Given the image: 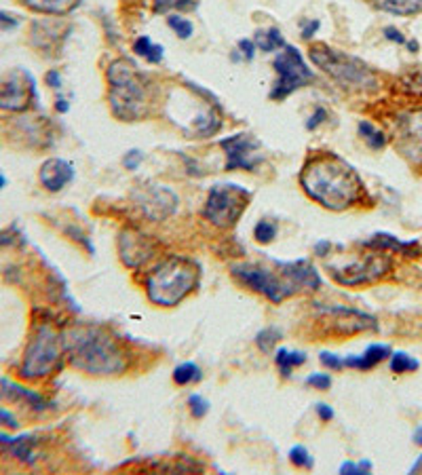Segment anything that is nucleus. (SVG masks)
<instances>
[{
	"instance_id": "nucleus-1",
	"label": "nucleus",
	"mask_w": 422,
	"mask_h": 475,
	"mask_svg": "<svg viewBox=\"0 0 422 475\" xmlns=\"http://www.w3.org/2000/svg\"><path fill=\"white\" fill-rule=\"evenodd\" d=\"M300 186L308 199L332 212L355 207L365 194L359 174L334 152L312 155L304 163Z\"/></svg>"
},
{
	"instance_id": "nucleus-2",
	"label": "nucleus",
	"mask_w": 422,
	"mask_h": 475,
	"mask_svg": "<svg viewBox=\"0 0 422 475\" xmlns=\"http://www.w3.org/2000/svg\"><path fill=\"white\" fill-rule=\"evenodd\" d=\"M233 277L239 279L251 292L262 294L275 304L288 296L315 292L321 286L319 273L306 260L275 262V268L262 264H237L233 266Z\"/></svg>"
},
{
	"instance_id": "nucleus-3",
	"label": "nucleus",
	"mask_w": 422,
	"mask_h": 475,
	"mask_svg": "<svg viewBox=\"0 0 422 475\" xmlns=\"http://www.w3.org/2000/svg\"><path fill=\"white\" fill-rule=\"evenodd\" d=\"M65 355L70 363L93 376H115L127 367L125 351L106 330L97 325H76L65 338Z\"/></svg>"
},
{
	"instance_id": "nucleus-4",
	"label": "nucleus",
	"mask_w": 422,
	"mask_h": 475,
	"mask_svg": "<svg viewBox=\"0 0 422 475\" xmlns=\"http://www.w3.org/2000/svg\"><path fill=\"white\" fill-rule=\"evenodd\" d=\"M108 102L110 110L119 120L144 119L150 113V80L137 72L127 60H117L108 66Z\"/></svg>"
},
{
	"instance_id": "nucleus-5",
	"label": "nucleus",
	"mask_w": 422,
	"mask_h": 475,
	"mask_svg": "<svg viewBox=\"0 0 422 475\" xmlns=\"http://www.w3.org/2000/svg\"><path fill=\"white\" fill-rule=\"evenodd\" d=\"M199 286V266L184 256L159 262L146 277V294L159 306H176Z\"/></svg>"
},
{
	"instance_id": "nucleus-6",
	"label": "nucleus",
	"mask_w": 422,
	"mask_h": 475,
	"mask_svg": "<svg viewBox=\"0 0 422 475\" xmlns=\"http://www.w3.org/2000/svg\"><path fill=\"white\" fill-rule=\"evenodd\" d=\"M315 66H319L325 74H329L340 87L357 93H369L380 87L378 74L362 60L332 49L327 45H315L308 51Z\"/></svg>"
},
{
	"instance_id": "nucleus-7",
	"label": "nucleus",
	"mask_w": 422,
	"mask_h": 475,
	"mask_svg": "<svg viewBox=\"0 0 422 475\" xmlns=\"http://www.w3.org/2000/svg\"><path fill=\"white\" fill-rule=\"evenodd\" d=\"M63 355H65V343L60 332L49 323H41L23 351L19 376L26 380L47 378L49 374L60 370Z\"/></svg>"
},
{
	"instance_id": "nucleus-8",
	"label": "nucleus",
	"mask_w": 422,
	"mask_h": 475,
	"mask_svg": "<svg viewBox=\"0 0 422 475\" xmlns=\"http://www.w3.org/2000/svg\"><path fill=\"white\" fill-rule=\"evenodd\" d=\"M249 190H245L237 184H218L209 190L203 216L220 229H231L237 224L243 212L249 205Z\"/></svg>"
},
{
	"instance_id": "nucleus-9",
	"label": "nucleus",
	"mask_w": 422,
	"mask_h": 475,
	"mask_svg": "<svg viewBox=\"0 0 422 475\" xmlns=\"http://www.w3.org/2000/svg\"><path fill=\"white\" fill-rule=\"evenodd\" d=\"M391 129L397 152L414 167H422V104L397 110L391 120Z\"/></svg>"
},
{
	"instance_id": "nucleus-10",
	"label": "nucleus",
	"mask_w": 422,
	"mask_h": 475,
	"mask_svg": "<svg viewBox=\"0 0 422 475\" xmlns=\"http://www.w3.org/2000/svg\"><path fill=\"white\" fill-rule=\"evenodd\" d=\"M273 68L277 72V80L270 89V100L281 102L294 91L302 89L312 80V70L304 61L302 53L296 47H283V51L275 58Z\"/></svg>"
},
{
	"instance_id": "nucleus-11",
	"label": "nucleus",
	"mask_w": 422,
	"mask_h": 475,
	"mask_svg": "<svg viewBox=\"0 0 422 475\" xmlns=\"http://www.w3.org/2000/svg\"><path fill=\"white\" fill-rule=\"evenodd\" d=\"M393 268V260L382 251H369L363 254L359 260H353L344 266H329V275L336 279V283L347 288H359L371 286L380 279H384Z\"/></svg>"
},
{
	"instance_id": "nucleus-12",
	"label": "nucleus",
	"mask_w": 422,
	"mask_h": 475,
	"mask_svg": "<svg viewBox=\"0 0 422 475\" xmlns=\"http://www.w3.org/2000/svg\"><path fill=\"white\" fill-rule=\"evenodd\" d=\"M317 325L325 336L334 338H351L363 332H374L378 330L376 317L357 310V308H347V306H329L323 310V315L317 319Z\"/></svg>"
},
{
	"instance_id": "nucleus-13",
	"label": "nucleus",
	"mask_w": 422,
	"mask_h": 475,
	"mask_svg": "<svg viewBox=\"0 0 422 475\" xmlns=\"http://www.w3.org/2000/svg\"><path fill=\"white\" fill-rule=\"evenodd\" d=\"M36 100V83L30 72L17 68L0 76V108L9 113H23Z\"/></svg>"
},
{
	"instance_id": "nucleus-14",
	"label": "nucleus",
	"mask_w": 422,
	"mask_h": 475,
	"mask_svg": "<svg viewBox=\"0 0 422 475\" xmlns=\"http://www.w3.org/2000/svg\"><path fill=\"white\" fill-rule=\"evenodd\" d=\"M224 155H226V172H235V169H245V172H253L255 165L262 161V152H260V144L251 133H235L228 135L220 142Z\"/></svg>"
},
{
	"instance_id": "nucleus-15",
	"label": "nucleus",
	"mask_w": 422,
	"mask_h": 475,
	"mask_svg": "<svg viewBox=\"0 0 422 475\" xmlns=\"http://www.w3.org/2000/svg\"><path fill=\"white\" fill-rule=\"evenodd\" d=\"M135 201L137 207L148 216L150 220H165L172 216L178 207V197L165 186L152 184V186H142L135 190Z\"/></svg>"
},
{
	"instance_id": "nucleus-16",
	"label": "nucleus",
	"mask_w": 422,
	"mask_h": 475,
	"mask_svg": "<svg viewBox=\"0 0 422 475\" xmlns=\"http://www.w3.org/2000/svg\"><path fill=\"white\" fill-rule=\"evenodd\" d=\"M121 260L129 268L144 266L154 256V243L142 233H121Z\"/></svg>"
},
{
	"instance_id": "nucleus-17",
	"label": "nucleus",
	"mask_w": 422,
	"mask_h": 475,
	"mask_svg": "<svg viewBox=\"0 0 422 475\" xmlns=\"http://www.w3.org/2000/svg\"><path fill=\"white\" fill-rule=\"evenodd\" d=\"M0 400L2 402H9V404H17V406H26L34 412H45L51 408V404L36 391L32 389H26L13 380H6V378H0Z\"/></svg>"
},
{
	"instance_id": "nucleus-18",
	"label": "nucleus",
	"mask_w": 422,
	"mask_h": 475,
	"mask_svg": "<svg viewBox=\"0 0 422 475\" xmlns=\"http://www.w3.org/2000/svg\"><path fill=\"white\" fill-rule=\"evenodd\" d=\"M38 179L45 190L49 192H60L72 179H74V165L68 163L65 159H49L43 163Z\"/></svg>"
},
{
	"instance_id": "nucleus-19",
	"label": "nucleus",
	"mask_w": 422,
	"mask_h": 475,
	"mask_svg": "<svg viewBox=\"0 0 422 475\" xmlns=\"http://www.w3.org/2000/svg\"><path fill=\"white\" fill-rule=\"evenodd\" d=\"M363 245L371 247V249H378V251H395V254H401L406 258H418V256H422V247L416 239L401 241V239H397L395 235H389V233H376L374 237L367 239Z\"/></svg>"
},
{
	"instance_id": "nucleus-20",
	"label": "nucleus",
	"mask_w": 422,
	"mask_h": 475,
	"mask_svg": "<svg viewBox=\"0 0 422 475\" xmlns=\"http://www.w3.org/2000/svg\"><path fill=\"white\" fill-rule=\"evenodd\" d=\"M0 446H2L11 456H15L19 463H23V465H34V463H36V452H34L36 439H34L32 435L9 437V435L0 433Z\"/></svg>"
},
{
	"instance_id": "nucleus-21",
	"label": "nucleus",
	"mask_w": 422,
	"mask_h": 475,
	"mask_svg": "<svg viewBox=\"0 0 422 475\" xmlns=\"http://www.w3.org/2000/svg\"><path fill=\"white\" fill-rule=\"evenodd\" d=\"M391 347L389 345H369L362 355H351L344 359V365L359 370V372H367L371 367H376L378 363H382L384 359L391 357Z\"/></svg>"
},
{
	"instance_id": "nucleus-22",
	"label": "nucleus",
	"mask_w": 422,
	"mask_h": 475,
	"mask_svg": "<svg viewBox=\"0 0 422 475\" xmlns=\"http://www.w3.org/2000/svg\"><path fill=\"white\" fill-rule=\"evenodd\" d=\"M30 11L34 13H43V15H68L70 11H74L83 0H21Z\"/></svg>"
},
{
	"instance_id": "nucleus-23",
	"label": "nucleus",
	"mask_w": 422,
	"mask_h": 475,
	"mask_svg": "<svg viewBox=\"0 0 422 475\" xmlns=\"http://www.w3.org/2000/svg\"><path fill=\"white\" fill-rule=\"evenodd\" d=\"M376 9L391 13V15H418L422 13V0H369Z\"/></svg>"
},
{
	"instance_id": "nucleus-24",
	"label": "nucleus",
	"mask_w": 422,
	"mask_h": 475,
	"mask_svg": "<svg viewBox=\"0 0 422 475\" xmlns=\"http://www.w3.org/2000/svg\"><path fill=\"white\" fill-rule=\"evenodd\" d=\"M255 47L264 53H273L277 49H283L285 47V41H283V34L279 28H270V30H260L255 32V38H253Z\"/></svg>"
},
{
	"instance_id": "nucleus-25",
	"label": "nucleus",
	"mask_w": 422,
	"mask_h": 475,
	"mask_svg": "<svg viewBox=\"0 0 422 475\" xmlns=\"http://www.w3.org/2000/svg\"><path fill=\"white\" fill-rule=\"evenodd\" d=\"M357 131H359V135L365 140V144H367L371 150H382V148L386 146V142H389L386 133L380 131V129H378L376 125H371L369 120H359Z\"/></svg>"
},
{
	"instance_id": "nucleus-26",
	"label": "nucleus",
	"mask_w": 422,
	"mask_h": 475,
	"mask_svg": "<svg viewBox=\"0 0 422 475\" xmlns=\"http://www.w3.org/2000/svg\"><path fill=\"white\" fill-rule=\"evenodd\" d=\"M133 51H135V56L144 58L148 63H161L163 61V47L154 45L150 41V36H139L133 43Z\"/></svg>"
},
{
	"instance_id": "nucleus-27",
	"label": "nucleus",
	"mask_w": 422,
	"mask_h": 475,
	"mask_svg": "<svg viewBox=\"0 0 422 475\" xmlns=\"http://www.w3.org/2000/svg\"><path fill=\"white\" fill-rule=\"evenodd\" d=\"M275 361H277V365H279V370H281L283 378H290V374H292V370H294V367H300V365L306 363V355L300 353V351L279 349V351L275 353Z\"/></svg>"
},
{
	"instance_id": "nucleus-28",
	"label": "nucleus",
	"mask_w": 422,
	"mask_h": 475,
	"mask_svg": "<svg viewBox=\"0 0 422 475\" xmlns=\"http://www.w3.org/2000/svg\"><path fill=\"white\" fill-rule=\"evenodd\" d=\"M203 378V374H201V367L196 365V363H192V361H184L180 363L176 370H174V380H176V385H192V382H199Z\"/></svg>"
},
{
	"instance_id": "nucleus-29",
	"label": "nucleus",
	"mask_w": 422,
	"mask_h": 475,
	"mask_svg": "<svg viewBox=\"0 0 422 475\" xmlns=\"http://www.w3.org/2000/svg\"><path fill=\"white\" fill-rule=\"evenodd\" d=\"M389 367H391L393 374H408V372H416L421 367V363H418V359H414L412 355H408L403 351H397V353H391Z\"/></svg>"
},
{
	"instance_id": "nucleus-30",
	"label": "nucleus",
	"mask_w": 422,
	"mask_h": 475,
	"mask_svg": "<svg viewBox=\"0 0 422 475\" xmlns=\"http://www.w3.org/2000/svg\"><path fill=\"white\" fill-rule=\"evenodd\" d=\"M154 13H180V11H192L196 6L194 0H152Z\"/></svg>"
},
{
	"instance_id": "nucleus-31",
	"label": "nucleus",
	"mask_w": 422,
	"mask_h": 475,
	"mask_svg": "<svg viewBox=\"0 0 422 475\" xmlns=\"http://www.w3.org/2000/svg\"><path fill=\"white\" fill-rule=\"evenodd\" d=\"M401 87L408 93L421 95L422 98V66H414L412 70H408L401 78Z\"/></svg>"
},
{
	"instance_id": "nucleus-32",
	"label": "nucleus",
	"mask_w": 422,
	"mask_h": 475,
	"mask_svg": "<svg viewBox=\"0 0 422 475\" xmlns=\"http://www.w3.org/2000/svg\"><path fill=\"white\" fill-rule=\"evenodd\" d=\"M167 26L178 34V38L181 41H186V38H190L192 36V32H194V28H192V21L190 19H186V17H181L178 13H172L169 17H167Z\"/></svg>"
},
{
	"instance_id": "nucleus-33",
	"label": "nucleus",
	"mask_w": 422,
	"mask_h": 475,
	"mask_svg": "<svg viewBox=\"0 0 422 475\" xmlns=\"http://www.w3.org/2000/svg\"><path fill=\"white\" fill-rule=\"evenodd\" d=\"M253 237H255L258 243H262V245L273 243L275 237H277V224L270 222V220H260V222L255 224V229H253Z\"/></svg>"
},
{
	"instance_id": "nucleus-34",
	"label": "nucleus",
	"mask_w": 422,
	"mask_h": 475,
	"mask_svg": "<svg viewBox=\"0 0 422 475\" xmlns=\"http://www.w3.org/2000/svg\"><path fill=\"white\" fill-rule=\"evenodd\" d=\"M279 338H281V332H279V330H275V328H266V330L258 332V336H255V345H258L264 353H270L273 347H275V343H277Z\"/></svg>"
},
{
	"instance_id": "nucleus-35",
	"label": "nucleus",
	"mask_w": 422,
	"mask_h": 475,
	"mask_svg": "<svg viewBox=\"0 0 422 475\" xmlns=\"http://www.w3.org/2000/svg\"><path fill=\"white\" fill-rule=\"evenodd\" d=\"M290 461H292V465H296L300 469H312L315 467V461L304 446H294L290 450Z\"/></svg>"
},
{
	"instance_id": "nucleus-36",
	"label": "nucleus",
	"mask_w": 422,
	"mask_h": 475,
	"mask_svg": "<svg viewBox=\"0 0 422 475\" xmlns=\"http://www.w3.org/2000/svg\"><path fill=\"white\" fill-rule=\"evenodd\" d=\"M371 471V463L369 461H359V463H353V461H347L340 465V474L344 475H367Z\"/></svg>"
},
{
	"instance_id": "nucleus-37",
	"label": "nucleus",
	"mask_w": 422,
	"mask_h": 475,
	"mask_svg": "<svg viewBox=\"0 0 422 475\" xmlns=\"http://www.w3.org/2000/svg\"><path fill=\"white\" fill-rule=\"evenodd\" d=\"M188 408H190V414L194 416V418H203L209 412V402L194 393V395L188 397Z\"/></svg>"
},
{
	"instance_id": "nucleus-38",
	"label": "nucleus",
	"mask_w": 422,
	"mask_h": 475,
	"mask_svg": "<svg viewBox=\"0 0 422 475\" xmlns=\"http://www.w3.org/2000/svg\"><path fill=\"white\" fill-rule=\"evenodd\" d=\"M304 382H306L308 387H312V389H319V391H327V389L332 387V378H329L327 374H323V372H315V374L306 376Z\"/></svg>"
},
{
	"instance_id": "nucleus-39",
	"label": "nucleus",
	"mask_w": 422,
	"mask_h": 475,
	"mask_svg": "<svg viewBox=\"0 0 422 475\" xmlns=\"http://www.w3.org/2000/svg\"><path fill=\"white\" fill-rule=\"evenodd\" d=\"M142 159H144V155H142V150H129L125 157H122V165L129 169V172H135L137 167H139V163H142Z\"/></svg>"
},
{
	"instance_id": "nucleus-40",
	"label": "nucleus",
	"mask_w": 422,
	"mask_h": 475,
	"mask_svg": "<svg viewBox=\"0 0 422 475\" xmlns=\"http://www.w3.org/2000/svg\"><path fill=\"white\" fill-rule=\"evenodd\" d=\"M319 361H321L327 370H342V367H344V359H340V357L334 355V353H321Z\"/></svg>"
},
{
	"instance_id": "nucleus-41",
	"label": "nucleus",
	"mask_w": 422,
	"mask_h": 475,
	"mask_svg": "<svg viewBox=\"0 0 422 475\" xmlns=\"http://www.w3.org/2000/svg\"><path fill=\"white\" fill-rule=\"evenodd\" d=\"M382 34H384L386 41H391V43H395V45H406V43H408V38L403 36V32L397 30V28H393V26H386V28L382 30Z\"/></svg>"
},
{
	"instance_id": "nucleus-42",
	"label": "nucleus",
	"mask_w": 422,
	"mask_h": 475,
	"mask_svg": "<svg viewBox=\"0 0 422 475\" xmlns=\"http://www.w3.org/2000/svg\"><path fill=\"white\" fill-rule=\"evenodd\" d=\"M0 427H4V429H11V431L19 429L17 416L13 414L11 410H6V408H0Z\"/></svg>"
},
{
	"instance_id": "nucleus-43",
	"label": "nucleus",
	"mask_w": 422,
	"mask_h": 475,
	"mask_svg": "<svg viewBox=\"0 0 422 475\" xmlns=\"http://www.w3.org/2000/svg\"><path fill=\"white\" fill-rule=\"evenodd\" d=\"M325 117H327V113H325V108H317L312 115H310V119L306 120V129L308 131H315L323 120H325Z\"/></svg>"
},
{
	"instance_id": "nucleus-44",
	"label": "nucleus",
	"mask_w": 422,
	"mask_h": 475,
	"mask_svg": "<svg viewBox=\"0 0 422 475\" xmlns=\"http://www.w3.org/2000/svg\"><path fill=\"white\" fill-rule=\"evenodd\" d=\"M239 49L243 51V56H245V60L251 61L253 60V56H255V43L253 41H249V38H243V41H239Z\"/></svg>"
},
{
	"instance_id": "nucleus-45",
	"label": "nucleus",
	"mask_w": 422,
	"mask_h": 475,
	"mask_svg": "<svg viewBox=\"0 0 422 475\" xmlns=\"http://www.w3.org/2000/svg\"><path fill=\"white\" fill-rule=\"evenodd\" d=\"M319 28H321L319 19H310V21H306V24L302 26V38H310Z\"/></svg>"
},
{
	"instance_id": "nucleus-46",
	"label": "nucleus",
	"mask_w": 422,
	"mask_h": 475,
	"mask_svg": "<svg viewBox=\"0 0 422 475\" xmlns=\"http://www.w3.org/2000/svg\"><path fill=\"white\" fill-rule=\"evenodd\" d=\"M315 408H317V414H319V418H321L323 422H329V420L334 418V410H332V406H327V404H317Z\"/></svg>"
},
{
	"instance_id": "nucleus-47",
	"label": "nucleus",
	"mask_w": 422,
	"mask_h": 475,
	"mask_svg": "<svg viewBox=\"0 0 422 475\" xmlns=\"http://www.w3.org/2000/svg\"><path fill=\"white\" fill-rule=\"evenodd\" d=\"M17 26V17L0 11V30H9V28H15Z\"/></svg>"
},
{
	"instance_id": "nucleus-48",
	"label": "nucleus",
	"mask_w": 422,
	"mask_h": 475,
	"mask_svg": "<svg viewBox=\"0 0 422 475\" xmlns=\"http://www.w3.org/2000/svg\"><path fill=\"white\" fill-rule=\"evenodd\" d=\"M45 80H47V85H49V87H53V89H61V76L58 70H49V72H47V76H45Z\"/></svg>"
},
{
	"instance_id": "nucleus-49",
	"label": "nucleus",
	"mask_w": 422,
	"mask_h": 475,
	"mask_svg": "<svg viewBox=\"0 0 422 475\" xmlns=\"http://www.w3.org/2000/svg\"><path fill=\"white\" fill-rule=\"evenodd\" d=\"M56 110H58V113H61V115H65V113H68V110H70V104H68V100H65V98H58V100H56Z\"/></svg>"
},
{
	"instance_id": "nucleus-50",
	"label": "nucleus",
	"mask_w": 422,
	"mask_h": 475,
	"mask_svg": "<svg viewBox=\"0 0 422 475\" xmlns=\"http://www.w3.org/2000/svg\"><path fill=\"white\" fill-rule=\"evenodd\" d=\"M327 249H329V241H319V243L315 245V254H317V256H325Z\"/></svg>"
},
{
	"instance_id": "nucleus-51",
	"label": "nucleus",
	"mask_w": 422,
	"mask_h": 475,
	"mask_svg": "<svg viewBox=\"0 0 422 475\" xmlns=\"http://www.w3.org/2000/svg\"><path fill=\"white\" fill-rule=\"evenodd\" d=\"M406 47H408V49H410V51H412V53H416V51H418V49H421V45H418V41H408V43H406Z\"/></svg>"
},
{
	"instance_id": "nucleus-52",
	"label": "nucleus",
	"mask_w": 422,
	"mask_h": 475,
	"mask_svg": "<svg viewBox=\"0 0 422 475\" xmlns=\"http://www.w3.org/2000/svg\"><path fill=\"white\" fill-rule=\"evenodd\" d=\"M422 469V454L421 456H418V461H416V463H414V465H412V469H410V474H418V471H421Z\"/></svg>"
},
{
	"instance_id": "nucleus-53",
	"label": "nucleus",
	"mask_w": 422,
	"mask_h": 475,
	"mask_svg": "<svg viewBox=\"0 0 422 475\" xmlns=\"http://www.w3.org/2000/svg\"><path fill=\"white\" fill-rule=\"evenodd\" d=\"M414 444L422 446V427H418V429L414 431Z\"/></svg>"
},
{
	"instance_id": "nucleus-54",
	"label": "nucleus",
	"mask_w": 422,
	"mask_h": 475,
	"mask_svg": "<svg viewBox=\"0 0 422 475\" xmlns=\"http://www.w3.org/2000/svg\"><path fill=\"white\" fill-rule=\"evenodd\" d=\"M4 184H6V179H4V176H0V188H2Z\"/></svg>"
}]
</instances>
